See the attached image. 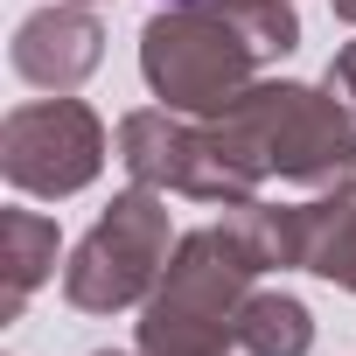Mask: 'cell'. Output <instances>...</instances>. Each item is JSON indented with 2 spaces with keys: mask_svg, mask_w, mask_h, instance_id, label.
I'll return each mask as SVG.
<instances>
[{
  "mask_svg": "<svg viewBox=\"0 0 356 356\" xmlns=\"http://www.w3.org/2000/svg\"><path fill=\"white\" fill-rule=\"evenodd\" d=\"M210 133L245 189H266V182L335 189L356 175V112L342 91H321V84L266 77L245 98H231L210 119Z\"/></svg>",
  "mask_w": 356,
  "mask_h": 356,
  "instance_id": "6da1fadb",
  "label": "cell"
},
{
  "mask_svg": "<svg viewBox=\"0 0 356 356\" xmlns=\"http://www.w3.org/2000/svg\"><path fill=\"white\" fill-rule=\"evenodd\" d=\"M266 266L231 238V224L182 231L140 307V356H224L238 349V314Z\"/></svg>",
  "mask_w": 356,
  "mask_h": 356,
  "instance_id": "7a4b0ae2",
  "label": "cell"
},
{
  "mask_svg": "<svg viewBox=\"0 0 356 356\" xmlns=\"http://www.w3.org/2000/svg\"><path fill=\"white\" fill-rule=\"evenodd\" d=\"M259 42L224 0H161V15L140 29V77L168 112L217 119L231 98L259 84Z\"/></svg>",
  "mask_w": 356,
  "mask_h": 356,
  "instance_id": "3957f363",
  "label": "cell"
},
{
  "mask_svg": "<svg viewBox=\"0 0 356 356\" xmlns=\"http://www.w3.org/2000/svg\"><path fill=\"white\" fill-rule=\"evenodd\" d=\"M175 252V224H168V196L133 182L105 203V217L70 245V266H63V300L77 314H126V307H147L161 266Z\"/></svg>",
  "mask_w": 356,
  "mask_h": 356,
  "instance_id": "277c9868",
  "label": "cell"
},
{
  "mask_svg": "<svg viewBox=\"0 0 356 356\" xmlns=\"http://www.w3.org/2000/svg\"><path fill=\"white\" fill-rule=\"evenodd\" d=\"M105 168V119L84 98H29L0 119V175L15 196H77Z\"/></svg>",
  "mask_w": 356,
  "mask_h": 356,
  "instance_id": "5b68a950",
  "label": "cell"
},
{
  "mask_svg": "<svg viewBox=\"0 0 356 356\" xmlns=\"http://www.w3.org/2000/svg\"><path fill=\"white\" fill-rule=\"evenodd\" d=\"M112 154L126 161L133 182H147V189H161V196H196V203H217V210L259 196V189L238 182V168L224 161L210 119L168 112V105H140V112H126L119 133H112Z\"/></svg>",
  "mask_w": 356,
  "mask_h": 356,
  "instance_id": "8992f818",
  "label": "cell"
},
{
  "mask_svg": "<svg viewBox=\"0 0 356 356\" xmlns=\"http://www.w3.org/2000/svg\"><path fill=\"white\" fill-rule=\"evenodd\" d=\"M8 63H15V77H29L35 91H77V84L105 63V22L91 15V0L35 8V15L15 29Z\"/></svg>",
  "mask_w": 356,
  "mask_h": 356,
  "instance_id": "52a82bcc",
  "label": "cell"
},
{
  "mask_svg": "<svg viewBox=\"0 0 356 356\" xmlns=\"http://www.w3.org/2000/svg\"><path fill=\"white\" fill-rule=\"evenodd\" d=\"M300 273L356 293V175L300 203Z\"/></svg>",
  "mask_w": 356,
  "mask_h": 356,
  "instance_id": "ba28073f",
  "label": "cell"
},
{
  "mask_svg": "<svg viewBox=\"0 0 356 356\" xmlns=\"http://www.w3.org/2000/svg\"><path fill=\"white\" fill-rule=\"evenodd\" d=\"M0 245H8V259H0V321H22L29 293L56 273V224L35 210H8L0 217Z\"/></svg>",
  "mask_w": 356,
  "mask_h": 356,
  "instance_id": "9c48e42d",
  "label": "cell"
},
{
  "mask_svg": "<svg viewBox=\"0 0 356 356\" xmlns=\"http://www.w3.org/2000/svg\"><path fill=\"white\" fill-rule=\"evenodd\" d=\"M238 349L245 356H307L314 349V314L293 293H252L238 314Z\"/></svg>",
  "mask_w": 356,
  "mask_h": 356,
  "instance_id": "30bf717a",
  "label": "cell"
},
{
  "mask_svg": "<svg viewBox=\"0 0 356 356\" xmlns=\"http://www.w3.org/2000/svg\"><path fill=\"white\" fill-rule=\"evenodd\" d=\"M328 91H342V98H349V112H356V42H342V49H335V63H328Z\"/></svg>",
  "mask_w": 356,
  "mask_h": 356,
  "instance_id": "8fae6325",
  "label": "cell"
},
{
  "mask_svg": "<svg viewBox=\"0 0 356 356\" xmlns=\"http://www.w3.org/2000/svg\"><path fill=\"white\" fill-rule=\"evenodd\" d=\"M335 22H349V29H356V0H335Z\"/></svg>",
  "mask_w": 356,
  "mask_h": 356,
  "instance_id": "7c38bea8",
  "label": "cell"
},
{
  "mask_svg": "<svg viewBox=\"0 0 356 356\" xmlns=\"http://www.w3.org/2000/svg\"><path fill=\"white\" fill-rule=\"evenodd\" d=\"M91 356H140V349H91Z\"/></svg>",
  "mask_w": 356,
  "mask_h": 356,
  "instance_id": "4fadbf2b",
  "label": "cell"
},
{
  "mask_svg": "<svg viewBox=\"0 0 356 356\" xmlns=\"http://www.w3.org/2000/svg\"><path fill=\"white\" fill-rule=\"evenodd\" d=\"M91 8H98V0H91Z\"/></svg>",
  "mask_w": 356,
  "mask_h": 356,
  "instance_id": "5bb4252c",
  "label": "cell"
}]
</instances>
